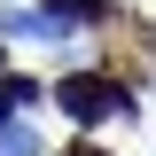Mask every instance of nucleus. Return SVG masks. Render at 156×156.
Here are the masks:
<instances>
[{
	"mask_svg": "<svg viewBox=\"0 0 156 156\" xmlns=\"http://www.w3.org/2000/svg\"><path fill=\"white\" fill-rule=\"evenodd\" d=\"M55 101L78 117V125H109V117H133V94H125L117 78H101V70H78V78H62V86H55Z\"/></svg>",
	"mask_w": 156,
	"mask_h": 156,
	"instance_id": "1",
	"label": "nucleus"
}]
</instances>
